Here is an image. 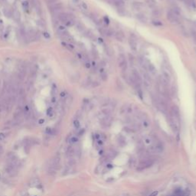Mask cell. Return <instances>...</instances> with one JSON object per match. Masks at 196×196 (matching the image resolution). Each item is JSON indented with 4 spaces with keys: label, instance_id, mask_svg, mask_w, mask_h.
Here are the masks:
<instances>
[{
    "label": "cell",
    "instance_id": "obj_1",
    "mask_svg": "<svg viewBox=\"0 0 196 196\" xmlns=\"http://www.w3.org/2000/svg\"><path fill=\"white\" fill-rule=\"evenodd\" d=\"M154 161L153 159H150V158H146V159H143L139 162L138 167H137V170L139 171H142L144 169H146L148 168H150V166H152L153 165Z\"/></svg>",
    "mask_w": 196,
    "mask_h": 196
},
{
    "label": "cell",
    "instance_id": "obj_2",
    "mask_svg": "<svg viewBox=\"0 0 196 196\" xmlns=\"http://www.w3.org/2000/svg\"><path fill=\"white\" fill-rule=\"evenodd\" d=\"M163 150H164V147L162 143H160L159 142H154L153 144L148 147V152L153 153H161L163 152Z\"/></svg>",
    "mask_w": 196,
    "mask_h": 196
},
{
    "label": "cell",
    "instance_id": "obj_3",
    "mask_svg": "<svg viewBox=\"0 0 196 196\" xmlns=\"http://www.w3.org/2000/svg\"><path fill=\"white\" fill-rule=\"evenodd\" d=\"M117 62H118L119 67L122 69V73L127 72L128 64H127V58H126V56L123 54H119L118 58H117Z\"/></svg>",
    "mask_w": 196,
    "mask_h": 196
},
{
    "label": "cell",
    "instance_id": "obj_4",
    "mask_svg": "<svg viewBox=\"0 0 196 196\" xmlns=\"http://www.w3.org/2000/svg\"><path fill=\"white\" fill-rule=\"evenodd\" d=\"M166 17H167V19L172 23V24L177 25V24H179L180 23L179 17L175 15L172 12L171 10H169L167 12V14H166Z\"/></svg>",
    "mask_w": 196,
    "mask_h": 196
},
{
    "label": "cell",
    "instance_id": "obj_5",
    "mask_svg": "<svg viewBox=\"0 0 196 196\" xmlns=\"http://www.w3.org/2000/svg\"><path fill=\"white\" fill-rule=\"evenodd\" d=\"M190 194V192L188 189L183 190L182 188H178L175 189L174 193L170 196H188Z\"/></svg>",
    "mask_w": 196,
    "mask_h": 196
},
{
    "label": "cell",
    "instance_id": "obj_6",
    "mask_svg": "<svg viewBox=\"0 0 196 196\" xmlns=\"http://www.w3.org/2000/svg\"><path fill=\"white\" fill-rule=\"evenodd\" d=\"M5 171L6 172L10 175V176H15L17 174V170H16V167L12 165H9L8 164L7 166L5 167Z\"/></svg>",
    "mask_w": 196,
    "mask_h": 196
},
{
    "label": "cell",
    "instance_id": "obj_7",
    "mask_svg": "<svg viewBox=\"0 0 196 196\" xmlns=\"http://www.w3.org/2000/svg\"><path fill=\"white\" fill-rule=\"evenodd\" d=\"M129 45H130V48L132 51H136L137 50V42H136V40L133 37H130V38H129Z\"/></svg>",
    "mask_w": 196,
    "mask_h": 196
},
{
    "label": "cell",
    "instance_id": "obj_8",
    "mask_svg": "<svg viewBox=\"0 0 196 196\" xmlns=\"http://www.w3.org/2000/svg\"><path fill=\"white\" fill-rule=\"evenodd\" d=\"M114 35H115V38L118 41V42H123L125 39V35L124 33L122 31H116L115 32V34H114Z\"/></svg>",
    "mask_w": 196,
    "mask_h": 196
},
{
    "label": "cell",
    "instance_id": "obj_9",
    "mask_svg": "<svg viewBox=\"0 0 196 196\" xmlns=\"http://www.w3.org/2000/svg\"><path fill=\"white\" fill-rule=\"evenodd\" d=\"M131 75H132L133 77L136 79V81H137L138 83H139V84L142 83V77H141V76H140L139 73L138 72V71H137V70L133 69V71H132V74H131Z\"/></svg>",
    "mask_w": 196,
    "mask_h": 196
},
{
    "label": "cell",
    "instance_id": "obj_10",
    "mask_svg": "<svg viewBox=\"0 0 196 196\" xmlns=\"http://www.w3.org/2000/svg\"><path fill=\"white\" fill-rule=\"evenodd\" d=\"M162 76L164 77L165 80H167L169 82L171 81V75L169 74V72L168 70H166L165 68L162 69Z\"/></svg>",
    "mask_w": 196,
    "mask_h": 196
},
{
    "label": "cell",
    "instance_id": "obj_11",
    "mask_svg": "<svg viewBox=\"0 0 196 196\" xmlns=\"http://www.w3.org/2000/svg\"><path fill=\"white\" fill-rule=\"evenodd\" d=\"M136 18L139 20V22H141L142 23H146L147 22V18L146 17V15L143 13H138L136 15Z\"/></svg>",
    "mask_w": 196,
    "mask_h": 196
},
{
    "label": "cell",
    "instance_id": "obj_12",
    "mask_svg": "<svg viewBox=\"0 0 196 196\" xmlns=\"http://www.w3.org/2000/svg\"><path fill=\"white\" fill-rule=\"evenodd\" d=\"M147 70L150 72L151 74L155 75V74H156V68H155V66L152 63H150V62H149L148 64H147Z\"/></svg>",
    "mask_w": 196,
    "mask_h": 196
},
{
    "label": "cell",
    "instance_id": "obj_13",
    "mask_svg": "<svg viewBox=\"0 0 196 196\" xmlns=\"http://www.w3.org/2000/svg\"><path fill=\"white\" fill-rule=\"evenodd\" d=\"M140 126L141 127L144 128V129H147L149 127H150V122H149L147 118L142 119H141V123H140Z\"/></svg>",
    "mask_w": 196,
    "mask_h": 196
},
{
    "label": "cell",
    "instance_id": "obj_14",
    "mask_svg": "<svg viewBox=\"0 0 196 196\" xmlns=\"http://www.w3.org/2000/svg\"><path fill=\"white\" fill-rule=\"evenodd\" d=\"M132 7L134 8L135 10H139L141 9V8L142 7V5L141 2H133L132 3Z\"/></svg>",
    "mask_w": 196,
    "mask_h": 196
},
{
    "label": "cell",
    "instance_id": "obj_15",
    "mask_svg": "<svg viewBox=\"0 0 196 196\" xmlns=\"http://www.w3.org/2000/svg\"><path fill=\"white\" fill-rule=\"evenodd\" d=\"M142 76H143V78H144V81H148V82H150V83L152 82V78L150 77V75L149 74V73L146 71L142 72Z\"/></svg>",
    "mask_w": 196,
    "mask_h": 196
},
{
    "label": "cell",
    "instance_id": "obj_16",
    "mask_svg": "<svg viewBox=\"0 0 196 196\" xmlns=\"http://www.w3.org/2000/svg\"><path fill=\"white\" fill-rule=\"evenodd\" d=\"M12 17L14 18V19L15 20V21L19 22L20 21V19H21V15H20V12L18 11L15 10L13 12H12Z\"/></svg>",
    "mask_w": 196,
    "mask_h": 196
},
{
    "label": "cell",
    "instance_id": "obj_17",
    "mask_svg": "<svg viewBox=\"0 0 196 196\" xmlns=\"http://www.w3.org/2000/svg\"><path fill=\"white\" fill-rule=\"evenodd\" d=\"M143 141H144V142L146 143V145H149V146L152 145V144H153V143L154 142L153 139H152V137H150V136H146V137H145L144 139H143Z\"/></svg>",
    "mask_w": 196,
    "mask_h": 196
},
{
    "label": "cell",
    "instance_id": "obj_18",
    "mask_svg": "<svg viewBox=\"0 0 196 196\" xmlns=\"http://www.w3.org/2000/svg\"><path fill=\"white\" fill-rule=\"evenodd\" d=\"M17 94L19 95V98L20 97H25V90L23 88V87H20V88L18 90V93H17Z\"/></svg>",
    "mask_w": 196,
    "mask_h": 196
},
{
    "label": "cell",
    "instance_id": "obj_19",
    "mask_svg": "<svg viewBox=\"0 0 196 196\" xmlns=\"http://www.w3.org/2000/svg\"><path fill=\"white\" fill-rule=\"evenodd\" d=\"M146 2H147V5H149V7L154 8L156 6V2L155 0H146Z\"/></svg>",
    "mask_w": 196,
    "mask_h": 196
},
{
    "label": "cell",
    "instance_id": "obj_20",
    "mask_svg": "<svg viewBox=\"0 0 196 196\" xmlns=\"http://www.w3.org/2000/svg\"><path fill=\"white\" fill-rule=\"evenodd\" d=\"M78 141H79L78 137H77L76 136H71V138H70V139H69V142H70V143H71V144H75V143H77Z\"/></svg>",
    "mask_w": 196,
    "mask_h": 196
},
{
    "label": "cell",
    "instance_id": "obj_21",
    "mask_svg": "<svg viewBox=\"0 0 196 196\" xmlns=\"http://www.w3.org/2000/svg\"><path fill=\"white\" fill-rule=\"evenodd\" d=\"M161 14H162V12H161L160 9H159V8H154L153 11V15L155 17H160Z\"/></svg>",
    "mask_w": 196,
    "mask_h": 196
},
{
    "label": "cell",
    "instance_id": "obj_22",
    "mask_svg": "<svg viewBox=\"0 0 196 196\" xmlns=\"http://www.w3.org/2000/svg\"><path fill=\"white\" fill-rule=\"evenodd\" d=\"M171 11L173 12L175 15H177L178 17H179L181 15V12L179 10V8H173L172 9H171Z\"/></svg>",
    "mask_w": 196,
    "mask_h": 196
},
{
    "label": "cell",
    "instance_id": "obj_23",
    "mask_svg": "<svg viewBox=\"0 0 196 196\" xmlns=\"http://www.w3.org/2000/svg\"><path fill=\"white\" fill-rule=\"evenodd\" d=\"M104 50L106 51V54L107 55H109V56H111V55L113 54V52H112V49H111L110 47L108 46H105L104 47Z\"/></svg>",
    "mask_w": 196,
    "mask_h": 196
},
{
    "label": "cell",
    "instance_id": "obj_24",
    "mask_svg": "<svg viewBox=\"0 0 196 196\" xmlns=\"http://www.w3.org/2000/svg\"><path fill=\"white\" fill-rule=\"evenodd\" d=\"M129 61H130V64L131 65H133L134 63H135V58H134L133 55L131 54H129Z\"/></svg>",
    "mask_w": 196,
    "mask_h": 196
},
{
    "label": "cell",
    "instance_id": "obj_25",
    "mask_svg": "<svg viewBox=\"0 0 196 196\" xmlns=\"http://www.w3.org/2000/svg\"><path fill=\"white\" fill-rule=\"evenodd\" d=\"M127 106H128V104H124L123 106H122V107L120 108V110H119V113H120V114H124V113H126V111H127Z\"/></svg>",
    "mask_w": 196,
    "mask_h": 196
},
{
    "label": "cell",
    "instance_id": "obj_26",
    "mask_svg": "<svg viewBox=\"0 0 196 196\" xmlns=\"http://www.w3.org/2000/svg\"><path fill=\"white\" fill-rule=\"evenodd\" d=\"M98 31L103 36H107V29H105L104 28H100L98 29Z\"/></svg>",
    "mask_w": 196,
    "mask_h": 196
},
{
    "label": "cell",
    "instance_id": "obj_27",
    "mask_svg": "<svg viewBox=\"0 0 196 196\" xmlns=\"http://www.w3.org/2000/svg\"><path fill=\"white\" fill-rule=\"evenodd\" d=\"M45 133L48 135H52L54 133V130L51 127H47L45 130Z\"/></svg>",
    "mask_w": 196,
    "mask_h": 196
},
{
    "label": "cell",
    "instance_id": "obj_28",
    "mask_svg": "<svg viewBox=\"0 0 196 196\" xmlns=\"http://www.w3.org/2000/svg\"><path fill=\"white\" fill-rule=\"evenodd\" d=\"M58 31H59L60 33H63V32L67 31V28L64 25H59L58 26Z\"/></svg>",
    "mask_w": 196,
    "mask_h": 196
},
{
    "label": "cell",
    "instance_id": "obj_29",
    "mask_svg": "<svg viewBox=\"0 0 196 196\" xmlns=\"http://www.w3.org/2000/svg\"><path fill=\"white\" fill-rule=\"evenodd\" d=\"M117 12H118V13H119V15H124V14H125V9H124L123 6L117 8Z\"/></svg>",
    "mask_w": 196,
    "mask_h": 196
},
{
    "label": "cell",
    "instance_id": "obj_30",
    "mask_svg": "<svg viewBox=\"0 0 196 196\" xmlns=\"http://www.w3.org/2000/svg\"><path fill=\"white\" fill-rule=\"evenodd\" d=\"M152 23L155 25V26H158V27H160V26H162L163 24L160 21H157V20H153Z\"/></svg>",
    "mask_w": 196,
    "mask_h": 196
},
{
    "label": "cell",
    "instance_id": "obj_31",
    "mask_svg": "<svg viewBox=\"0 0 196 196\" xmlns=\"http://www.w3.org/2000/svg\"><path fill=\"white\" fill-rule=\"evenodd\" d=\"M47 115L48 116H51L54 115V112H53V109L51 107H49L48 110H47Z\"/></svg>",
    "mask_w": 196,
    "mask_h": 196
},
{
    "label": "cell",
    "instance_id": "obj_32",
    "mask_svg": "<svg viewBox=\"0 0 196 196\" xmlns=\"http://www.w3.org/2000/svg\"><path fill=\"white\" fill-rule=\"evenodd\" d=\"M100 78H101V80L103 81H107V79H108V75L106 74V73H104V74H100Z\"/></svg>",
    "mask_w": 196,
    "mask_h": 196
},
{
    "label": "cell",
    "instance_id": "obj_33",
    "mask_svg": "<svg viewBox=\"0 0 196 196\" xmlns=\"http://www.w3.org/2000/svg\"><path fill=\"white\" fill-rule=\"evenodd\" d=\"M3 13H4L5 15L7 16V17H10L11 15H12L11 12L8 9H7V8H4V9H3Z\"/></svg>",
    "mask_w": 196,
    "mask_h": 196
},
{
    "label": "cell",
    "instance_id": "obj_34",
    "mask_svg": "<svg viewBox=\"0 0 196 196\" xmlns=\"http://www.w3.org/2000/svg\"><path fill=\"white\" fill-rule=\"evenodd\" d=\"M77 29L79 31H84V29H85V28H84V25H82L81 23H78V25H77Z\"/></svg>",
    "mask_w": 196,
    "mask_h": 196
},
{
    "label": "cell",
    "instance_id": "obj_35",
    "mask_svg": "<svg viewBox=\"0 0 196 196\" xmlns=\"http://www.w3.org/2000/svg\"><path fill=\"white\" fill-rule=\"evenodd\" d=\"M22 6H23V8H24L25 10H28V8H29V3L27 1L23 2H22Z\"/></svg>",
    "mask_w": 196,
    "mask_h": 196
},
{
    "label": "cell",
    "instance_id": "obj_36",
    "mask_svg": "<svg viewBox=\"0 0 196 196\" xmlns=\"http://www.w3.org/2000/svg\"><path fill=\"white\" fill-rule=\"evenodd\" d=\"M90 18H91V19L93 20V22L94 23H96V24H99V19L96 18V16H95V15H90Z\"/></svg>",
    "mask_w": 196,
    "mask_h": 196
},
{
    "label": "cell",
    "instance_id": "obj_37",
    "mask_svg": "<svg viewBox=\"0 0 196 196\" xmlns=\"http://www.w3.org/2000/svg\"><path fill=\"white\" fill-rule=\"evenodd\" d=\"M74 127L76 129H79V128H80L81 124H80V122H79L78 119H75V120L74 121Z\"/></svg>",
    "mask_w": 196,
    "mask_h": 196
},
{
    "label": "cell",
    "instance_id": "obj_38",
    "mask_svg": "<svg viewBox=\"0 0 196 196\" xmlns=\"http://www.w3.org/2000/svg\"><path fill=\"white\" fill-rule=\"evenodd\" d=\"M81 7H82L83 9L84 10H87L88 9V6H87V5L86 2H81Z\"/></svg>",
    "mask_w": 196,
    "mask_h": 196
},
{
    "label": "cell",
    "instance_id": "obj_39",
    "mask_svg": "<svg viewBox=\"0 0 196 196\" xmlns=\"http://www.w3.org/2000/svg\"><path fill=\"white\" fill-rule=\"evenodd\" d=\"M100 85V83H99L98 81H93V82L91 83L92 87H98Z\"/></svg>",
    "mask_w": 196,
    "mask_h": 196
},
{
    "label": "cell",
    "instance_id": "obj_40",
    "mask_svg": "<svg viewBox=\"0 0 196 196\" xmlns=\"http://www.w3.org/2000/svg\"><path fill=\"white\" fill-rule=\"evenodd\" d=\"M84 66L87 69H90L91 68V63L90 61H87V62H84Z\"/></svg>",
    "mask_w": 196,
    "mask_h": 196
},
{
    "label": "cell",
    "instance_id": "obj_41",
    "mask_svg": "<svg viewBox=\"0 0 196 196\" xmlns=\"http://www.w3.org/2000/svg\"><path fill=\"white\" fill-rule=\"evenodd\" d=\"M43 36L46 39H49L51 38V35H50V34L48 33V32H43Z\"/></svg>",
    "mask_w": 196,
    "mask_h": 196
},
{
    "label": "cell",
    "instance_id": "obj_42",
    "mask_svg": "<svg viewBox=\"0 0 196 196\" xmlns=\"http://www.w3.org/2000/svg\"><path fill=\"white\" fill-rule=\"evenodd\" d=\"M92 53H93V56H94L95 58H97V57H98V52H97V51L96 50V49H94V48L93 49Z\"/></svg>",
    "mask_w": 196,
    "mask_h": 196
},
{
    "label": "cell",
    "instance_id": "obj_43",
    "mask_svg": "<svg viewBox=\"0 0 196 196\" xmlns=\"http://www.w3.org/2000/svg\"><path fill=\"white\" fill-rule=\"evenodd\" d=\"M5 138V134L3 133H0V141H2Z\"/></svg>",
    "mask_w": 196,
    "mask_h": 196
},
{
    "label": "cell",
    "instance_id": "obj_44",
    "mask_svg": "<svg viewBox=\"0 0 196 196\" xmlns=\"http://www.w3.org/2000/svg\"><path fill=\"white\" fill-rule=\"evenodd\" d=\"M104 22L106 23V24H109L110 23V19H109V18H108L107 16H104Z\"/></svg>",
    "mask_w": 196,
    "mask_h": 196
},
{
    "label": "cell",
    "instance_id": "obj_45",
    "mask_svg": "<svg viewBox=\"0 0 196 196\" xmlns=\"http://www.w3.org/2000/svg\"><path fill=\"white\" fill-rule=\"evenodd\" d=\"M117 86H118V87L119 89H123V84H122V83H121V81H117Z\"/></svg>",
    "mask_w": 196,
    "mask_h": 196
},
{
    "label": "cell",
    "instance_id": "obj_46",
    "mask_svg": "<svg viewBox=\"0 0 196 196\" xmlns=\"http://www.w3.org/2000/svg\"><path fill=\"white\" fill-rule=\"evenodd\" d=\"M48 2L49 4L51 5V4H54V3L58 2V0H48Z\"/></svg>",
    "mask_w": 196,
    "mask_h": 196
},
{
    "label": "cell",
    "instance_id": "obj_47",
    "mask_svg": "<svg viewBox=\"0 0 196 196\" xmlns=\"http://www.w3.org/2000/svg\"><path fill=\"white\" fill-rule=\"evenodd\" d=\"M68 95V93H67L66 91H62L61 93H60V96H61V97H65V96Z\"/></svg>",
    "mask_w": 196,
    "mask_h": 196
},
{
    "label": "cell",
    "instance_id": "obj_48",
    "mask_svg": "<svg viewBox=\"0 0 196 196\" xmlns=\"http://www.w3.org/2000/svg\"><path fill=\"white\" fill-rule=\"evenodd\" d=\"M192 36H193V38H194L195 42L196 43V31H192Z\"/></svg>",
    "mask_w": 196,
    "mask_h": 196
},
{
    "label": "cell",
    "instance_id": "obj_49",
    "mask_svg": "<svg viewBox=\"0 0 196 196\" xmlns=\"http://www.w3.org/2000/svg\"><path fill=\"white\" fill-rule=\"evenodd\" d=\"M157 195H158V191H154V192H152L149 196H157Z\"/></svg>",
    "mask_w": 196,
    "mask_h": 196
},
{
    "label": "cell",
    "instance_id": "obj_50",
    "mask_svg": "<svg viewBox=\"0 0 196 196\" xmlns=\"http://www.w3.org/2000/svg\"><path fill=\"white\" fill-rule=\"evenodd\" d=\"M99 71H100V74H104V73H105V71H104V67H101V68L99 69Z\"/></svg>",
    "mask_w": 196,
    "mask_h": 196
},
{
    "label": "cell",
    "instance_id": "obj_51",
    "mask_svg": "<svg viewBox=\"0 0 196 196\" xmlns=\"http://www.w3.org/2000/svg\"><path fill=\"white\" fill-rule=\"evenodd\" d=\"M45 123V119H38V123L39 124H43Z\"/></svg>",
    "mask_w": 196,
    "mask_h": 196
},
{
    "label": "cell",
    "instance_id": "obj_52",
    "mask_svg": "<svg viewBox=\"0 0 196 196\" xmlns=\"http://www.w3.org/2000/svg\"><path fill=\"white\" fill-rule=\"evenodd\" d=\"M107 167L108 169H112V168H113V165L112 164H110V163H109V164L107 165Z\"/></svg>",
    "mask_w": 196,
    "mask_h": 196
},
{
    "label": "cell",
    "instance_id": "obj_53",
    "mask_svg": "<svg viewBox=\"0 0 196 196\" xmlns=\"http://www.w3.org/2000/svg\"><path fill=\"white\" fill-rule=\"evenodd\" d=\"M100 66L101 67H104L105 66V62H104V61H102L101 62H100Z\"/></svg>",
    "mask_w": 196,
    "mask_h": 196
},
{
    "label": "cell",
    "instance_id": "obj_54",
    "mask_svg": "<svg viewBox=\"0 0 196 196\" xmlns=\"http://www.w3.org/2000/svg\"><path fill=\"white\" fill-rule=\"evenodd\" d=\"M55 102H56V98L53 97V98H52V103H55Z\"/></svg>",
    "mask_w": 196,
    "mask_h": 196
},
{
    "label": "cell",
    "instance_id": "obj_55",
    "mask_svg": "<svg viewBox=\"0 0 196 196\" xmlns=\"http://www.w3.org/2000/svg\"><path fill=\"white\" fill-rule=\"evenodd\" d=\"M98 40H99V43H103V42H104L103 39H101V38H98Z\"/></svg>",
    "mask_w": 196,
    "mask_h": 196
},
{
    "label": "cell",
    "instance_id": "obj_56",
    "mask_svg": "<svg viewBox=\"0 0 196 196\" xmlns=\"http://www.w3.org/2000/svg\"><path fill=\"white\" fill-rule=\"evenodd\" d=\"M193 2H194V4H195V8H196V0H193Z\"/></svg>",
    "mask_w": 196,
    "mask_h": 196
},
{
    "label": "cell",
    "instance_id": "obj_57",
    "mask_svg": "<svg viewBox=\"0 0 196 196\" xmlns=\"http://www.w3.org/2000/svg\"><path fill=\"white\" fill-rule=\"evenodd\" d=\"M2 110V106L1 104H0V112H1V111Z\"/></svg>",
    "mask_w": 196,
    "mask_h": 196
},
{
    "label": "cell",
    "instance_id": "obj_58",
    "mask_svg": "<svg viewBox=\"0 0 196 196\" xmlns=\"http://www.w3.org/2000/svg\"><path fill=\"white\" fill-rule=\"evenodd\" d=\"M79 1H80V0H74V2H78Z\"/></svg>",
    "mask_w": 196,
    "mask_h": 196
},
{
    "label": "cell",
    "instance_id": "obj_59",
    "mask_svg": "<svg viewBox=\"0 0 196 196\" xmlns=\"http://www.w3.org/2000/svg\"><path fill=\"white\" fill-rule=\"evenodd\" d=\"M182 1H184V2H186L187 1H188V0H182Z\"/></svg>",
    "mask_w": 196,
    "mask_h": 196
},
{
    "label": "cell",
    "instance_id": "obj_60",
    "mask_svg": "<svg viewBox=\"0 0 196 196\" xmlns=\"http://www.w3.org/2000/svg\"><path fill=\"white\" fill-rule=\"evenodd\" d=\"M0 84H1V81H0Z\"/></svg>",
    "mask_w": 196,
    "mask_h": 196
}]
</instances>
